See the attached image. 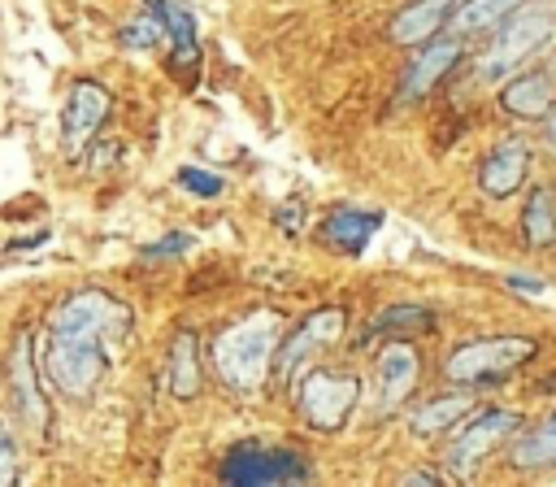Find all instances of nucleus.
Masks as SVG:
<instances>
[{
    "instance_id": "nucleus-1",
    "label": "nucleus",
    "mask_w": 556,
    "mask_h": 487,
    "mask_svg": "<svg viewBox=\"0 0 556 487\" xmlns=\"http://www.w3.org/2000/svg\"><path fill=\"white\" fill-rule=\"evenodd\" d=\"M130 309L113 300L100 287L65 296L48 317V344H43V378L61 396H87L113 361V344L126 339Z\"/></svg>"
},
{
    "instance_id": "nucleus-6",
    "label": "nucleus",
    "mask_w": 556,
    "mask_h": 487,
    "mask_svg": "<svg viewBox=\"0 0 556 487\" xmlns=\"http://www.w3.org/2000/svg\"><path fill=\"white\" fill-rule=\"evenodd\" d=\"M547 35H552V17H547V13H513V17L500 26V35L491 39L486 57L478 61V74H482V78H504V74H513L526 57H534V52L543 48Z\"/></svg>"
},
{
    "instance_id": "nucleus-15",
    "label": "nucleus",
    "mask_w": 556,
    "mask_h": 487,
    "mask_svg": "<svg viewBox=\"0 0 556 487\" xmlns=\"http://www.w3.org/2000/svg\"><path fill=\"white\" fill-rule=\"evenodd\" d=\"M456 0H413L391 17V39L395 43H426L443 22H452Z\"/></svg>"
},
{
    "instance_id": "nucleus-5",
    "label": "nucleus",
    "mask_w": 556,
    "mask_h": 487,
    "mask_svg": "<svg viewBox=\"0 0 556 487\" xmlns=\"http://www.w3.org/2000/svg\"><path fill=\"white\" fill-rule=\"evenodd\" d=\"M295 404L304 413L308 426L317 430H334L348 422V413L356 409L361 400V378L356 374H343V370H313L295 383Z\"/></svg>"
},
{
    "instance_id": "nucleus-4",
    "label": "nucleus",
    "mask_w": 556,
    "mask_h": 487,
    "mask_svg": "<svg viewBox=\"0 0 556 487\" xmlns=\"http://www.w3.org/2000/svg\"><path fill=\"white\" fill-rule=\"evenodd\" d=\"M222 478L235 487H287V483H308L313 470L304 465L300 452L291 448H265V444H239L222 461Z\"/></svg>"
},
{
    "instance_id": "nucleus-26",
    "label": "nucleus",
    "mask_w": 556,
    "mask_h": 487,
    "mask_svg": "<svg viewBox=\"0 0 556 487\" xmlns=\"http://www.w3.org/2000/svg\"><path fill=\"white\" fill-rule=\"evenodd\" d=\"M182 248H191V235H165V239L152 244L148 252H152V257H174V252H182Z\"/></svg>"
},
{
    "instance_id": "nucleus-24",
    "label": "nucleus",
    "mask_w": 556,
    "mask_h": 487,
    "mask_svg": "<svg viewBox=\"0 0 556 487\" xmlns=\"http://www.w3.org/2000/svg\"><path fill=\"white\" fill-rule=\"evenodd\" d=\"M178 183H182L187 191H195V196H222V187H226L213 170H200V165H182V170H178Z\"/></svg>"
},
{
    "instance_id": "nucleus-14",
    "label": "nucleus",
    "mask_w": 556,
    "mask_h": 487,
    "mask_svg": "<svg viewBox=\"0 0 556 487\" xmlns=\"http://www.w3.org/2000/svg\"><path fill=\"white\" fill-rule=\"evenodd\" d=\"M456 61H460V39H434V43H426L421 57H417V61L408 65V74H404L400 96H404V100H421L426 91H434V83H443V74H447Z\"/></svg>"
},
{
    "instance_id": "nucleus-16",
    "label": "nucleus",
    "mask_w": 556,
    "mask_h": 487,
    "mask_svg": "<svg viewBox=\"0 0 556 487\" xmlns=\"http://www.w3.org/2000/svg\"><path fill=\"white\" fill-rule=\"evenodd\" d=\"M382 226V213H365V209H334L326 222H321V239L339 252H361L374 230Z\"/></svg>"
},
{
    "instance_id": "nucleus-9",
    "label": "nucleus",
    "mask_w": 556,
    "mask_h": 487,
    "mask_svg": "<svg viewBox=\"0 0 556 487\" xmlns=\"http://www.w3.org/2000/svg\"><path fill=\"white\" fill-rule=\"evenodd\" d=\"M109 104H113L109 91H104L100 83H91V78H78V83L70 87L65 109H61V143H65L70 157L91 143V135H96V130L104 126V117H109Z\"/></svg>"
},
{
    "instance_id": "nucleus-23",
    "label": "nucleus",
    "mask_w": 556,
    "mask_h": 487,
    "mask_svg": "<svg viewBox=\"0 0 556 487\" xmlns=\"http://www.w3.org/2000/svg\"><path fill=\"white\" fill-rule=\"evenodd\" d=\"M517 4H521V0H456L452 26H456L460 35H469V30H482V26L504 22V17H508Z\"/></svg>"
},
{
    "instance_id": "nucleus-13",
    "label": "nucleus",
    "mask_w": 556,
    "mask_h": 487,
    "mask_svg": "<svg viewBox=\"0 0 556 487\" xmlns=\"http://www.w3.org/2000/svg\"><path fill=\"white\" fill-rule=\"evenodd\" d=\"M500 104H504L513 117H547V113L556 109V78H552L547 70L517 74V78L504 83Z\"/></svg>"
},
{
    "instance_id": "nucleus-10",
    "label": "nucleus",
    "mask_w": 556,
    "mask_h": 487,
    "mask_svg": "<svg viewBox=\"0 0 556 487\" xmlns=\"http://www.w3.org/2000/svg\"><path fill=\"white\" fill-rule=\"evenodd\" d=\"M343 335V309H317L308 313L287 344H278V374L282 378H295V370H304L321 348H330L334 339Z\"/></svg>"
},
{
    "instance_id": "nucleus-12",
    "label": "nucleus",
    "mask_w": 556,
    "mask_h": 487,
    "mask_svg": "<svg viewBox=\"0 0 556 487\" xmlns=\"http://www.w3.org/2000/svg\"><path fill=\"white\" fill-rule=\"evenodd\" d=\"M417 374H421V361L413 352L408 339H391L382 352H378V387H382V404L395 409L400 400L413 396L417 387Z\"/></svg>"
},
{
    "instance_id": "nucleus-2",
    "label": "nucleus",
    "mask_w": 556,
    "mask_h": 487,
    "mask_svg": "<svg viewBox=\"0 0 556 487\" xmlns=\"http://www.w3.org/2000/svg\"><path fill=\"white\" fill-rule=\"evenodd\" d=\"M278 330L282 322L269 309L226 326L213 339V370L222 374V383L235 391H256L269 378V365L278 361Z\"/></svg>"
},
{
    "instance_id": "nucleus-7",
    "label": "nucleus",
    "mask_w": 556,
    "mask_h": 487,
    "mask_svg": "<svg viewBox=\"0 0 556 487\" xmlns=\"http://www.w3.org/2000/svg\"><path fill=\"white\" fill-rule=\"evenodd\" d=\"M517 422H521V417H517L513 409H486V413H478L473 422L465 417V426H460V435L447 444V457H443V461H447L456 474H473V470L517 430Z\"/></svg>"
},
{
    "instance_id": "nucleus-28",
    "label": "nucleus",
    "mask_w": 556,
    "mask_h": 487,
    "mask_svg": "<svg viewBox=\"0 0 556 487\" xmlns=\"http://www.w3.org/2000/svg\"><path fill=\"white\" fill-rule=\"evenodd\" d=\"M513 287H521V291H543V283H534V278H513Z\"/></svg>"
},
{
    "instance_id": "nucleus-18",
    "label": "nucleus",
    "mask_w": 556,
    "mask_h": 487,
    "mask_svg": "<svg viewBox=\"0 0 556 487\" xmlns=\"http://www.w3.org/2000/svg\"><path fill=\"white\" fill-rule=\"evenodd\" d=\"M13 391H17V409L26 413L30 426H43V391L35 387V357H30V335H17L13 348Z\"/></svg>"
},
{
    "instance_id": "nucleus-27",
    "label": "nucleus",
    "mask_w": 556,
    "mask_h": 487,
    "mask_svg": "<svg viewBox=\"0 0 556 487\" xmlns=\"http://www.w3.org/2000/svg\"><path fill=\"white\" fill-rule=\"evenodd\" d=\"M400 483H443V474H434V470H417V474H404Z\"/></svg>"
},
{
    "instance_id": "nucleus-29",
    "label": "nucleus",
    "mask_w": 556,
    "mask_h": 487,
    "mask_svg": "<svg viewBox=\"0 0 556 487\" xmlns=\"http://www.w3.org/2000/svg\"><path fill=\"white\" fill-rule=\"evenodd\" d=\"M547 130H552V143H556V109L547 113Z\"/></svg>"
},
{
    "instance_id": "nucleus-19",
    "label": "nucleus",
    "mask_w": 556,
    "mask_h": 487,
    "mask_svg": "<svg viewBox=\"0 0 556 487\" xmlns=\"http://www.w3.org/2000/svg\"><path fill=\"white\" fill-rule=\"evenodd\" d=\"M508 461L517 470H547V465H556V413L547 422H539L534 430H526L508 448Z\"/></svg>"
},
{
    "instance_id": "nucleus-30",
    "label": "nucleus",
    "mask_w": 556,
    "mask_h": 487,
    "mask_svg": "<svg viewBox=\"0 0 556 487\" xmlns=\"http://www.w3.org/2000/svg\"><path fill=\"white\" fill-rule=\"evenodd\" d=\"M543 391H556V370H552V374L543 378Z\"/></svg>"
},
{
    "instance_id": "nucleus-3",
    "label": "nucleus",
    "mask_w": 556,
    "mask_h": 487,
    "mask_svg": "<svg viewBox=\"0 0 556 487\" xmlns=\"http://www.w3.org/2000/svg\"><path fill=\"white\" fill-rule=\"evenodd\" d=\"M534 352H539V344L526 335H486V339L460 344L447 357L443 374L452 383H495V378H508L513 370H521Z\"/></svg>"
},
{
    "instance_id": "nucleus-22",
    "label": "nucleus",
    "mask_w": 556,
    "mask_h": 487,
    "mask_svg": "<svg viewBox=\"0 0 556 487\" xmlns=\"http://www.w3.org/2000/svg\"><path fill=\"white\" fill-rule=\"evenodd\" d=\"M430 326L434 322H430L426 309H417V304H391V309H382L374 317V326L365 330V339H378V335H417V330H430Z\"/></svg>"
},
{
    "instance_id": "nucleus-20",
    "label": "nucleus",
    "mask_w": 556,
    "mask_h": 487,
    "mask_svg": "<svg viewBox=\"0 0 556 487\" xmlns=\"http://www.w3.org/2000/svg\"><path fill=\"white\" fill-rule=\"evenodd\" d=\"M469 409H473L469 396H439V400H430V404H421V409L413 413V435H421V439L443 435L452 422H465Z\"/></svg>"
},
{
    "instance_id": "nucleus-25",
    "label": "nucleus",
    "mask_w": 556,
    "mask_h": 487,
    "mask_svg": "<svg viewBox=\"0 0 556 487\" xmlns=\"http://www.w3.org/2000/svg\"><path fill=\"white\" fill-rule=\"evenodd\" d=\"M17 478V444H13V430L0 422V487Z\"/></svg>"
},
{
    "instance_id": "nucleus-17",
    "label": "nucleus",
    "mask_w": 556,
    "mask_h": 487,
    "mask_svg": "<svg viewBox=\"0 0 556 487\" xmlns=\"http://www.w3.org/2000/svg\"><path fill=\"white\" fill-rule=\"evenodd\" d=\"M165 378H169V391L182 396V400L200 391V339H195V330H178L174 335Z\"/></svg>"
},
{
    "instance_id": "nucleus-11",
    "label": "nucleus",
    "mask_w": 556,
    "mask_h": 487,
    "mask_svg": "<svg viewBox=\"0 0 556 487\" xmlns=\"http://www.w3.org/2000/svg\"><path fill=\"white\" fill-rule=\"evenodd\" d=\"M526 174H530V143L526 139H500L478 165V187L486 196L504 200L526 183Z\"/></svg>"
},
{
    "instance_id": "nucleus-8",
    "label": "nucleus",
    "mask_w": 556,
    "mask_h": 487,
    "mask_svg": "<svg viewBox=\"0 0 556 487\" xmlns=\"http://www.w3.org/2000/svg\"><path fill=\"white\" fill-rule=\"evenodd\" d=\"M148 9L165 26V61H169V74L178 83H195L200 78V39H195L191 9L182 0H148Z\"/></svg>"
},
{
    "instance_id": "nucleus-21",
    "label": "nucleus",
    "mask_w": 556,
    "mask_h": 487,
    "mask_svg": "<svg viewBox=\"0 0 556 487\" xmlns=\"http://www.w3.org/2000/svg\"><path fill=\"white\" fill-rule=\"evenodd\" d=\"M521 230H526L530 248H552L556 244V196L547 187L530 191L526 213H521Z\"/></svg>"
}]
</instances>
